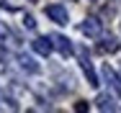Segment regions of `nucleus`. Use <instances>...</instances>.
I'll return each instance as SVG.
<instances>
[{
	"label": "nucleus",
	"instance_id": "9",
	"mask_svg": "<svg viewBox=\"0 0 121 113\" xmlns=\"http://www.w3.org/2000/svg\"><path fill=\"white\" fill-rule=\"evenodd\" d=\"M95 105L100 108V111H113V108H116L113 100H111L108 95H98V98H95Z\"/></svg>",
	"mask_w": 121,
	"mask_h": 113
},
{
	"label": "nucleus",
	"instance_id": "6",
	"mask_svg": "<svg viewBox=\"0 0 121 113\" xmlns=\"http://www.w3.org/2000/svg\"><path fill=\"white\" fill-rule=\"evenodd\" d=\"M103 77H106V82L111 85V90H113V95H121V77L113 72V67H103Z\"/></svg>",
	"mask_w": 121,
	"mask_h": 113
},
{
	"label": "nucleus",
	"instance_id": "4",
	"mask_svg": "<svg viewBox=\"0 0 121 113\" xmlns=\"http://www.w3.org/2000/svg\"><path fill=\"white\" fill-rule=\"evenodd\" d=\"M31 49H34L36 54H41V57H49V54H52V49H54V41L47 39V36H39V39H34V41H31Z\"/></svg>",
	"mask_w": 121,
	"mask_h": 113
},
{
	"label": "nucleus",
	"instance_id": "3",
	"mask_svg": "<svg viewBox=\"0 0 121 113\" xmlns=\"http://www.w3.org/2000/svg\"><path fill=\"white\" fill-rule=\"evenodd\" d=\"M44 13H47V16H49L54 23H59V26H65V23L70 21L67 8H62V5H47V8H44Z\"/></svg>",
	"mask_w": 121,
	"mask_h": 113
},
{
	"label": "nucleus",
	"instance_id": "13",
	"mask_svg": "<svg viewBox=\"0 0 121 113\" xmlns=\"http://www.w3.org/2000/svg\"><path fill=\"white\" fill-rule=\"evenodd\" d=\"M31 3H36V0H31Z\"/></svg>",
	"mask_w": 121,
	"mask_h": 113
},
{
	"label": "nucleus",
	"instance_id": "7",
	"mask_svg": "<svg viewBox=\"0 0 121 113\" xmlns=\"http://www.w3.org/2000/svg\"><path fill=\"white\" fill-rule=\"evenodd\" d=\"M98 49H100L103 54H116V51L121 49V41H119V39H113V36H103L100 44H98Z\"/></svg>",
	"mask_w": 121,
	"mask_h": 113
},
{
	"label": "nucleus",
	"instance_id": "8",
	"mask_svg": "<svg viewBox=\"0 0 121 113\" xmlns=\"http://www.w3.org/2000/svg\"><path fill=\"white\" fill-rule=\"evenodd\" d=\"M18 64H21L26 72H31V75H36V72H39V64H36L28 54H21V57H18Z\"/></svg>",
	"mask_w": 121,
	"mask_h": 113
},
{
	"label": "nucleus",
	"instance_id": "12",
	"mask_svg": "<svg viewBox=\"0 0 121 113\" xmlns=\"http://www.w3.org/2000/svg\"><path fill=\"white\" fill-rule=\"evenodd\" d=\"M3 36H5V39H8V36H10V28H8V26H3V23H0V39H3Z\"/></svg>",
	"mask_w": 121,
	"mask_h": 113
},
{
	"label": "nucleus",
	"instance_id": "1",
	"mask_svg": "<svg viewBox=\"0 0 121 113\" xmlns=\"http://www.w3.org/2000/svg\"><path fill=\"white\" fill-rule=\"evenodd\" d=\"M80 31L88 36V39H100V33H103V26L98 18H85V21L80 23Z\"/></svg>",
	"mask_w": 121,
	"mask_h": 113
},
{
	"label": "nucleus",
	"instance_id": "11",
	"mask_svg": "<svg viewBox=\"0 0 121 113\" xmlns=\"http://www.w3.org/2000/svg\"><path fill=\"white\" fill-rule=\"evenodd\" d=\"M23 26H26V28H36V21H34V16H26V18H23Z\"/></svg>",
	"mask_w": 121,
	"mask_h": 113
},
{
	"label": "nucleus",
	"instance_id": "10",
	"mask_svg": "<svg viewBox=\"0 0 121 113\" xmlns=\"http://www.w3.org/2000/svg\"><path fill=\"white\" fill-rule=\"evenodd\" d=\"M88 108H90V105H88L85 100H80V103H75V111H77V113H85Z\"/></svg>",
	"mask_w": 121,
	"mask_h": 113
},
{
	"label": "nucleus",
	"instance_id": "2",
	"mask_svg": "<svg viewBox=\"0 0 121 113\" xmlns=\"http://www.w3.org/2000/svg\"><path fill=\"white\" fill-rule=\"evenodd\" d=\"M80 67H82V72H85L88 82L95 88L98 85V75H95V69H93V64H90V59H88V51H85V49H80Z\"/></svg>",
	"mask_w": 121,
	"mask_h": 113
},
{
	"label": "nucleus",
	"instance_id": "5",
	"mask_svg": "<svg viewBox=\"0 0 121 113\" xmlns=\"http://www.w3.org/2000/svg\"><path fill=\"white\" fill-rule=\"evenodd\" d=\"M52 41H54V49H57L62 57H70V54L75 51L72 44H70V39H67V36H62V33H54V36H52Z\"/></svg>",
	"mask_w": 121,
	"mask_h": 113
}]
</instances>
